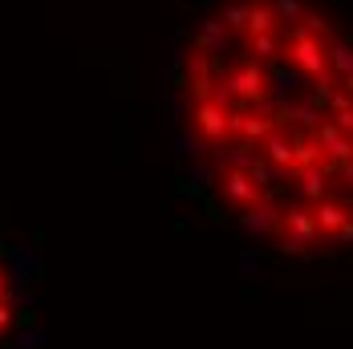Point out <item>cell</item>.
Instances as JSON below:
<instances>
[{
	"instance_id": "cell-5",
	"label": "cell",
	"mask_w": 353,
	"mask_h": 349,
	"mask_svg": "<svg viewBox=\"0 0 353 349\" xmlns=\"http://www.w3.org/2000/svg\"><path fill=\"white\" fill-rule=\"evenodd\" d=\"M301 90H305V73L292 70V66H272L268 70V98L281 106H292L301 98Z\"/></svg>"
},
{
	"instance_id": "cell-13",
	"label": "cell",
	"mask_w": 353,
	"mask_h": 349,
	"mask_svg": "<svg viewBox=\"0 0 353 349\" xmlns=\"http://www.w3.org/2000/svg\"><path fill=\"white\" fill-rule=\"evenodd\" d=\"M281 53H284V45H281V37L276 33H260V37H248V57L252 61H260V66H276L281 61Z\"/></svg>"
},
{
	"instance_id": "cell-32",
	"label": "cell",
	"mask_w": 353,
	"mask_h": 349,
	"mask_svg": "<svg viewBox=\"0 0 353 349\" xmlns=\"http://www.w3.org/2000/svg\"><path fill=\"white\" fill-rule=\"evenodd\" d=\"M345 211H350V219H353V195H350V199H345Z\"/></svg>"
},
{
	"instance_id": "cell-3",
	"label": "cell",
	"mask_w": 353,
	"mask_h": 349,
	"mask_svg": "<svg viewBox=\"0 0 353 349\" xmlns=\"http://www.w3.org/2000/svg\"><path fill=\"white\" fill-rule=\"evenodd\" d=\"M313 139H317V142H321V150H325V167H321L325 174H329V167L353 163V139L337 130V122H333V118H329V122H321V130L313 134Z\"/></svg>"
},
{
	"instance_id": "cell-2",
	"label": "cell",
	"mask_w": 353,
	"mask_h": 349,
	"mask_svg": "<svg viewBox=\"0 0 353 349\" xmlns=\"http://www.w3.org/2000/svg\"><path fill=\"white\" fill-rule=\"evenodd\" d=\"M223 81H228V90H232L236 106H244V102L264 98V90H268V70H264L260 61H252V57H240V66L223 73Z\"/></svg>"
},
{
	"instance_id": "cell-10",
	"label": "cell",
	"mask_w": 353,
	"mask_h": 349,
	"mask_svg": "<svg viewBox=\"0 0 353 349\" xmlns=\"http://www.w3.org/2000/svg\"><path fill=\"white\" fill-rule=\"evenodd\" d=\"M228 45H232V37L223 29V21H219V17H208V21H199V33H195V49H191V53L219 57V53H228Z\"/></svg>"
},
{
	"instance_id": "cell-7",
	"label": "cell",
	"mask_w": 353,
	"mask_h": 349,
	"mask_svg": "<svg viewBox=\"0 0 353 349\" xmlns=\"http://www.w3.org/2000/svg\"><path fill=\"white\" fill-rule=\"evenodd\" d=\"M236 228L248 232V236H276V232H281V208H276L272 199H264L260 208L244 211V215L236 219Z\"/></svg>"
},
{
	"instance_id": "cell-14",
	"label": "cell",
	"mask_w": 353,
	"mask_h": 349,
	"mask_svg": "<svg viewBox=\"0 0 353 349\" xmlns=\"http://www.w3.org/2000/svg\"><path fill=\"white\" fill-rule=\"evenodd\" d=\"M171 150H175L179 159H199V163L212 154L208 139H203V134H195V130H175V139H171Z\"/></svg>"
},
{
	"instance_id": "cell-29",
	"label": "cell",
	"mask_w": 353,
	"mask_h": 349,
	"mask_svg": "<svg viewBox=\"0 0 353 349\" xmlns=\"http://www.w3.org/2000/svg\"><path fill=\"white\" fill-rule=\"evenodd\" d=\"M167 53H171V66H183V61H187V53H183V45H179V37H171V45H167Z\"/></svg>"
},
{
	"instance_id": "cell-17",
	"label": "cell",
	"mask_w": 353,
	"mask_h": 349,
	"mask_svg": "<svg viewBox=\"0 0 353 349\" xmlns=\"http://www.w3.org/2000/svg\"><path fill=\"white\" fill-rule=\"evenodd\" d=\"M292 163L296 167H325V150L313 134H296L292 139Z\"/></svg>"
},
{
	"instance_id": "cell-8",
	"label": "cell",
	"mask_w": 353,
	"mask_h": 349,
	"mask_svg": "<svg viewBox=\"0 0 353 349\" xmlns=\"http://www.w3.org/2000/svg\"><path fill=\"white\" fill-rule=\"evenodd\" d=\"M195 134H203L208 142H219L228 139V118H232V110H219L212 102H195Z\"/></svg>"
},
{
	"instance_id": "cell-4",
	"label": "cell",
	"mask_w": 353,
	"mask_h": 349,
	"mask_svg": "<svg viewBox=\"0 0 353 349\" xmlns=\"http://www.w3.org/2000/svg\"><path fill=\"white\" fill-rule=\"evenodd\" d=\"M219 191H223V199H228L232 208H244V211H252V208H260V203H264V191H260L244 171H223Z\"/></svg>"
},
{
	"instance_id": "cell-22",
	"label": "cell",
	"mask_w": 353,
	"mask_h": 349,
	"mask_svg": "<svg viewBox=\"0 0 353 349\" xmlns=\"http://www.w3.org/2000/svg\"><path fill=\"white\" fill-rule=\"evenodd\" d=\"M248 179H252V183H256V187L264 191L268 183H276V174H272V163H268V159H256V167L248 171Z\"/></svg>"
},
{
	"instance_id": "cell-18",
	"label": "cell",
	"mask_w": 353,
	"mask_h": 349,
	"mask_svg": "<svg viewBox=\"0 0 353 349\" xmlns=\"http://www.w3.org/2000/svg\"><path fill=\"white\" fill-rule=\"evenodd\" d=\"M272 25H276V8L272 4H252L248 8V37L272 33Z\"/></svg>"
},
{
	"instance_id": "cell-11",
	"label": "cell",
	"mask_w": 353,
	"mask_h": 349,
	"mask_svg": "<svg viewBox=\"0 0 353 349\" xmlns=\"http://www.w3.org/2000/svg\"><path fill=\"white\" fill-rule=\"evenodd\" d=\"M281 118H292L301 130H309V134H317L321 130V122H325V110H321L313 98H296L292 106H284L281 110Z\"/></svg>"
},
{
	"instance_id": "cell-12",
	"label": "cell",
	"mask_w": 353,
	"mask_h": 349,
	"mask_svg": "<svg viewBox=\"0 0 353 349\" xmlns=\"http://www.w3.org/2000/svg\"><path fill=\"white\" fill-rule=\"evenodd\" d=\"M329 174L321 171V167H296V187H301V195L317 208L321 199H329V183H325Z\"/></svg>"
},
{
	"instance_id": "cell-21",
	"label": "cell",
	"mask_w": 353,
	"mask_h": 349,
	"mask_svg": "<svg viewBox=\"0 0 353 349\" xmlns=\"http://www.w3.org/2000/svg\"><path fill=\"white\" fill-rule=\"evenodd\" d=\"M272 8H276L281 21H292V25L305 17V4H301V0H272Z\"/></svg>"
},
{
	"instance_id": "cell-24",
	"label": "cell",
	"mask_w": 353,
	"mask_h": 349,
	"mask_svg": "<svg viewBox=\"0 0 353 349\" xmlns=\"http://www.w3.org/2000/svg\"><path fill=\"white\" fill-rule=\"evenodd\" d=\"M41 341H45V333H41V329H21V333H12V346H17V349H37Z\"/></svg>"
},
{
	"instance_id": "cell-28",
	"label": "cell",
	"mask_w": 353,
	"mask_h": 349,
	"mask_svg": "<svg viewBox=\"0 0 353 349\" xmlns=\"http://www.w3.org/2000/svg\"><path fill=\"white\" fill-rule=\"evenodd\" d=\"M329 174H333V179H341L345 187H353V163H341V167H329Z\"/></svg>"
},
{
	"instance_id": "cell-23",
	"label": "cell",
	"mask_w": 353,
	"mask_h": 349,
	"mask_svg": "<svg viewBox=\"0 0 353 349\" xmlns=\"http://www.w3.org/2000/svg\"><path fill=\"white\" fill-rule=\"evenodd\" d=\"M240 272H244V277H260V272H268V264H264L252 248H244V252H240Z\"/></svg>"
},
{
	"instance_id": "cell-27",
	"label": "cell",
	"mask_w": 353,
	"mask_h": 349,
	"mask_svg": "<svg viewBox=\"0 0 353 349\" xmlns=\"http://www.w3.org/2000/svg\"><path fill=\"white\" fill-rule=\"evenodd\" d=\"M154 81H159V90H154V98H159V102L167 106L171 98H175V94H171V73H167V70H159V77H154Z\"/></svg>"
},
{
	"instance_id": "cell-25",
	"label": "cell",
	"mask_w": 353,
	"mask_h": 349,
	"mask_svg": "<svg viewBox=\"0 0 353 349\" xmlns=\"http://www.w3.org/2000/svg\"><path fill=\"white\" fill-rule=\"evenodd\" d=\"M171 122H187V118H191V114H195V102H191V98H171Z\"/></svg>"
},
{
	"instance_id": "cell-15",
	"label": "cell",
	"mask_w": 353,
	"mask_h": 349,
	"mask_svg": "<svg viewBox=\"0 0 353 349\" xmlns=\"http://www.w3.org/2000/svg\"><path fill=\"white\" fill-rule=\"evenodd\" d=\"M260 150H264V159H268L272 167H296V163H292V134H284V130H272Z\"/></svg>"
},
{
	"instance_id": "cell-33",
	"label": "cell",
	"mask_w": 353,
	"mask_h": 349,
	"mask_svg": "<svg viewBox=\"0 0 353 349\" xmlns=\"http://www.w3.org/2000/svg\"><path fill=\"white\" fill-rule=\"evenodd\" d=\"M350 4H353V0H350Z\"/></svg>"
},
{
	"instance_id": "cell-26",
	"label": "cell",
	"mask_w": 353,
	"mask_h": 349,
	"mask_svg": "<svg viewBox=\"0 0 353 349\" xmlns=\"http://www.w3.org/2000/svg\"><path fill=\"white\" fill-rule=\"evenodd\" d=\"M325 110H333V114H341V110H353V98L345 94V90H333V94H329V106H325Z\"/></svg>"
},
{
	"instance_id": "cell-20",
	"label": "cell",
	"mask_w": 353,
	"mask_h": 349,
	"mask_svg": "<svg viewBox=\"0 0 353 349\" xmlns=\"http://www.w3.org/2000/svg\"><path fill=\"white\" fill-rule=\"evenodd\" d=\"M248 0H236V4H223V12H219V21H223V29L228 33H236V29H244L248 33Z\"/></svg>"
},
{
	"instance_id": "cell-16",
	"label": "cell",
	"mask_w": 353,
	"mask_h": 349,
	"mask_svg": "<svg viewBox=\"0 0 353 349\" xmlns=\"http://www.w3.org/2000/svg\"><path fill=\"white\" fill-rule=\"evenodd\" d=\"M325 49H329V73H333V77H350L353 73V41L333 37Z\"/></svg>"
},
{
	"instance_id": "cell-31",
	"label": "cell",
	"mask_w": 353,
	"mask_h": 349,
	"mask_svg": "<svg viewBox=\"0 0 353 349\" xmlns=\"http://www.w3.org/2000/svg\"><path fill=\"white\" fill-rule=\"evenodd\" d=\"M341 81H345V94L353 98V73H350V77H341Z\"/></svg>"
},
{
	"instance_id": "cell-9",
	"label": "cell",
	"mask_w": 353,
	"mask_h": 349,
	"mask_svg": "<svg viewBox=\"0 0 353 349\" xmlns=\"http://www.w3.org/2000/svg\"><path fill=\"white\" fill-rule=\"evenodd\" d=\"M212 154H215V163H219L223 171H244V174L256 167V159H264L260 146H252V142H232V146L223 142V146H215Z\"/></svg>"
},
{
	"instance_id": "cell-19",
	"label": "cell",
	"mask_w": 353,
	"mask_h": 349,
	"mask_svg": "<svg viewBox=\"0 0 353 349\" xmlns=\"http://www.w3.org/2000/svg\"><path fill=\"white\" fill-rule=\"evenodd\" d=\"M183 183H191L195 191H203V195H208V191H212L215 183H219V174H215V167H212V163H195L191 171L183 174Z\"/></svg>"
},
{
	"instance_id": "cell-6",
	"label": "cell",
	"mask_w": 353,
	"mask_h": 349,
	"mask_svg": "<svg viewBox=\"0 0 353 349\" xmlns=\"http://www.w3.org/2000/svg\"><path fill=\"white\" fill-rule=\"evenodd\" d=\"M313 219H317V232H321V244H333L337 240V232L350 223V211H345V199H321L317 208H313Z\"/></svg>"
},
{
	"instance_id": "cell-30",
	"label": "cell",
	"mask_w": 353,
	"mask_h": 349,
	"mask_svg": "<svg viewBox=\"0 0 353 349\" xmlns=\"http://www.w3.org/2000/svg\"><path fill=\"white\" fill-rule=\"evenodd\" d=\"M333 244H353V219L341 228V232H337V240H333Z\"/></svg>"
},
{
	"instance_id": "cell-1",
	"label": "cell",
	"mask_w": 353,
	"mask_h": 349,
	"mask_svg": "<svg viewBox=\"0 0 353 349\" xmlns=\"http://www.w3.org/2000/svg\"><path fill=\"white\" fill-rule=\"evenodd\" d=\"M325 45H329V41L313 37L309 29H305V25H292V33H288V45H284V57H288V66H292V70H301L305 77H321V73H329Z\"/></svg>"
}]
</instances>
